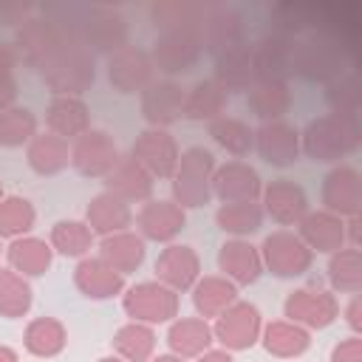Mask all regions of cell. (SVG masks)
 Instances as JSON below:
<instances>
[{
  "mask_svg": "<svg viewBox=\"0 0 362 362\" xmlns=\"http://www.w3.org/2000/svg\"><path fill=\"white\" fill-rule=\"evenodd\" d=\"M37 11L54 23H59L65 31H71L90 54H116L127 45V20L107 6L96 3H45L37 6Z\"/></svg>",
  "mask_w": 362,
  "mask_h": 362,
  "instance_id": "6da1fadb",
  "label": "cell"
},
{
  "mask_svg": "<svg viewBox=\"0 0 362 362\" xmlns=\"http://www.w3.org/2000/svg\"><path fill=\"white\" fill-rule=\"evenodd\" d=\"M348 65H351V45L325 28H314L297 37L294 42L291 74H297L305 82L328 85L345 71H351Z\"/></svg>",
  "mask_w": 362,
  "mask_h": 362,
  "instance_id": "7a4b0ae2",
  "label": "cell"
},
{
  "mask_svg": "<svg viewBox=\"0 0 362 362\" xmlns=\"http://www.w3.org/2000/svg\"><path fill=\"white\" fill-rule=\"evenodd\" d=\"M51 96H82L96 79V54H90L71 31L37 68Z\"/></svg>",
  "mask_w": 362,
  "mask_h": 362,
  "instance_id": "3957f363",
  "label": "cell"
},
{
  "mask_svg": "<svg viewBox=\"0 0 362 362\" xmlns=\"http://www.w3.org/2000/svg\"><path fill=\"white\" fill-rule=\"evenodd\" d=\"M362 141V124L354 116L325 113L305 124L300 133V153H305L317 164H339V158L351 156Z\"/></svg>",
  "mask_w": 362,
  "mask_h": 362,
  "instance_id": "277c9868",
  "label": "cell"
},
{
  "mask_svg": "<svg viewBox=\"0 0 362 362\" xmlns=\"http://www.w3.org/2000/svg\"><path fill=\"white\" fill-rule=\"evenodd\" d=\"M215 156L206 147H187L178 158V167L173 173V201L181 209H198L212 201V173H215Z\"/></svg>",
  "mask_w": 362,
  "mask_h": 362,
  "instance_id": "5b68a950",
  "label": "cell"
},
{
  "mask_svg": "<svg viewBox=\"0 0 362 362\" xmlns=\"http://www.w3.org/2000/svg\"><path fill=\"white\" fill-rule=\"evenodd\" d=\"M122 308L133 322H144V325L173 322L181 308V294L158 280H144L122 291Z\"/></svg>",
  "mask_w": 362,
  "mask_h": 362,
  "instance_id": "8992f818",
  "label": "cell"
},
{
  "mask_svg": "<svg viewBox=\"0 0 362 362\" xmlns=\"http://www.w3.org/2000/svg\"><path fill=\"white\" fill-rule=\"evenodd\" d=\"M260 331H263V317L260 308L249 300H235L223 314L215 317L212 322V337L215 342L235 354V351H249L252 345L260 342Z\"/></svg>",
  "mask_w": 362,
  "mask_h": 362,
  "instance_id": "52a82bcc",
  "label": "cell"
},
{
  "mask_svg": "<svg viewBox=\"0 0 362 362\" xmlns=\"http://www.w3.org/2000/svg\"><path fill=\"white\" fill-rule=\"evenodd\" d=\"M257 249H260L263 272H272L274 277H300L314 263V252L291 229H274L272 235L263 238Z\"/></svg>",
  "mask_w": 362,
  "mask_h": 362,
  "instance_id": "ba28073f",
  "label": "cell"
},
{
  "mask_svg": "<svg viewBox=\"0 0 362 362\" xmlns=\"http://www.w3.org/2000/svg\"><path fill=\"white\" fill-rule=\"evenodd\" d=\"M283 314L288 322H297L305 331H320V328H328L339 317V300L331 288L300 286L288 291L283 303Z\"/></svg>",
  "mask_w": 362,
  "mask_h": 362,
  "instance_id": "9c48e42d",
  "label": "cell"
},
{
  "mask_svg": "<svg viewBox=\"0 0 362 362\" xmlns=\"http://www.w3.org/2000/svg\"><path fill=\"white\" fill-rule=\"evenodd\" d=\"M119 158V144L107 130L90 127L71 141V167L88 178H105Z\"/></svg>",
  "mask_w": 362,
  "mask_h": 362,
  "instance_id": "30bf717a",
  "label": "cell"
},
{
  "mask_svg": "<svg viewBox=\"0 0 362 362\" xmlns=\"http://www.w3.org/2000/svg\"><path fill=\"white\" fill-rule=\"evenodd\" d=\"M153 79L156 65L150 59V51L127 42L124 48L107 57V82L116 93H141Z\"/></svg>",
  "mask_w": 362,
  "mask_h": 362,
  "instance_id": "8fae6325",
  "label": "cell"
},
{
  "mask_svg": "<svg viewBox=\"0 0 362 362\" xmlns=\"http://www.w3.org/2000/svg\"><path fill=\"white\" fill-rule=\"evenodd\" d=\"M320 201L325 212L339 218H356L362 212V175L351 164H337L325 173L320 187Z\"/></svg>",
  "mask_w": 362,
  "mask_h": 362,
  "instance_id": "7c38bea8",
  "label": "cell"
},
{
  "mask_svg": "<svg viewBox=\"0 0 362 362\" xmlns=\"http://www.w3.org/2000/svg\"><path fill=\"white\" fill-rule=\"evenodd\" d=\"M204 48L195 31H158L153 48H150V59L156 65V71L175 76V74H187L195 68V62L201 59Z\"/></svg>",
  "mask_w": 362,
  "mask_h": 362,
  "instance_id": "4fadbf2b",
  "label": "cell"
},
{
  "mask_svg": "<svg viewBox=\"0 0 362 362\" xmlns=\"http://www.w3.org/2000/svg\"><path fill=\"white\" fill-rule=\"evenodd\" d=\"M130 156L153 175V178H173L178 158H181V147L175 141V136L170 130L161 127H147L136 136Z\"/></svg>",
  "mask_w": 362,
  "mask_h": 362,
  "instance_id": "5bb4252c",
  "label": "cell"
},
{
  "mask_svg": "<svg viewBox=\"0 0 362 362\" xmlns=\"http://www.w3.org/2000/svg\"><path fill=\"white\" fill-rule=\"evenodd\" d=\"M294 37L269 31L252 42L255 82H288L294 62Z\"/></svg>",
  "mask_w": 362,
  "mask_h": 362,
  "instance_id": "9a60e30c",
  "label": "cell"
},
{
  "mask_svg": "<svg viewBox=\"0 0 362 362\" xmlns=\"http://www.w3.org/2000/svg\"><path fill=\"white\" fill-rule=\"evenodd\" d=\"M263 192V178L260 173L240 161L232 158L226 164H218L212 173V198L221 204H235V201H260Z\"/></svg>",
  "mask_w": 362,
  "mask_h": 362,
  "instance_id": "2e32d148",
  "label": "cell"
},
{
  "mask_svg": "<svg viewBox=\"0 0 362 362\" xmlns=\"http://www.w3.org/2000/svg\"><path fill=\"white\" fill-rule=\"evenodd\" d=\"M184 93L187 90L175 79H153L139 93V107H141V119L147 122V127L167 130L173 122H178L184 110Z\"/></svg>",
  "mask_w": 362,
  "mask_h": 362,
  "instance_id": "e0dca14e",
  "label": "cell"
},
{
  "mask_svg": "<svg viewBox=\"0 0 362 362\" xmlns=\"http://www.w3.org/2000/svg\"><path fill=\"white\" fill-rule=\"evenodd\" d=\"M263 215H269L280 226H297L300 218L308 212V195L294 178H274L263 184L260 192Z\"/></svg>",
  "mask_w": 362,
  "mask_h": 362,
  "instance_id": "ac0fdd59",
  "label": "cell"
},
{
  "mask_svg": "<svg viewBox=\"0 0 362 362\" xmlns=\"http://www.w3.org/2000/svg\"><path fill=\"white\" fill-rule=\"evenodd\" d=\"M153 269H156V280L158 283H164L167 288L181 294V291H189L198 283V277H201V257L187 243H167L158 252Z\"/></svg>",
  "mask_w": 362,
  "mask_h": 362,
  "instance_id": "d6986e66",
  "label": "cell"
},
{
  "mask_svg": "<svg viewBox=\"0 0 362 362\" xmlns=\"http://www.w3.org/2000/svg\"><path fill=\"white\" fill-rule=\"evenodd\" d=\"M198 40H201V48L215 59L218 54H223V51L238 48L240 42H246L243 17L235 8H229V6L212 3L209 14L204 17V23L198 28Z\"/></svg>",
  "mask_w": 362,
  "mask_h": 362,
  "instance_id": "ffe728a7",
  "label": "cell"
},
{
  "mask_svg": "<svg viewBox=\"0 0 362 362\" xmlns=\"http://www.w3.org/2000/svg\"><path fill=\"white\" fill-rule=\"evenodd\" d=\"M139 235L153 243H173L184 226H187V209H181L175 201H144L136 215Z\"/></svg>",
  "mask_w": 362,
  "mask_h": 362,
  "instance_id": "44dd1931",
  "label": "cell"
},
{
  "mask_svg": "<svg viewBox=\"0 0 362 362\" xmlns=\"http://www.w3.org/2000/svg\"><path fill=\"white\" fill-rule=\"evenodd\" d=\"M255 150L272 167H291L300 158V130H294L283 119L260 122V127L255 130Z\"/></svg>",
  "mask_w": 362,
  "mask_h": 362,
  "instance_id": "7402d4cb",
  "label": "cell"
},
{
  "mask_svg": "<svg viewBox=\"0 0 362 362\" xmlns=\"http://www.w3.org/2000/svg\"><path fill=\"white\" fill-rule=\"evenodd\" d=\"M218 269L235 286H252L263 274L260 249L249 238H229L218 249Z\"/></svg>",
  "mask_w": 362,
  "mask_h": 362,
  "instance_id": "603a6c76",
  "label": "cell"
},
{
  "mask_svg": "<svg viewBox=\"0 0 362 362\" xmlns=\"http://www.w3.org/2000/svg\"><path fill=\"white\" fill-rule=\"evenodd\" d=\"M156 178L127 153L116 161V167L105 175V192L122 198L124 204H144L153 198Z\"/></svg>",
  "mask_w": 362,
  "mask_h": 362,
  "instance_id": "cb8c5ba5",
  "label": "cell"
},
{
  "mask_svg": "<svg viewBox=\"0 0 362 362\" xmlns=\"http://www.w3.org/2000/svg\"><path fill=\"white\" fill-rule=\"evenodd\" d=\"M297 235L311 252H320V255H334L337 249L348 246L345 243V218L325 212V209H314V212L308 209L297 223Z\"/></svg>",
  "mask_w": 362,
  "mask_h": 362,
  "instance_id": "d4e9b609",
  "label": "cell"
},
{
  "mask_svg": "<svg viewBox=\"0 0 362 362\" xmlns=\"http://www.w3.org/2000/svg\"><path fill=\"white\" fill-rule=\"evenodd\" d=\"M74 286L88 300H110L124 291V274H119L110 263L96 257H82L74 269Z\"/></svg>",
  "mask_w": 362,
  "mask_h": 362,
  "instance_id": "484cf974",
  "label": "cell"
},
{
  "mask_svg": "<svg viewBox=\"0 0 362 362\" xmlns=\"http://www.w3.org/2000/svg\"><path fill=\"white\" fill-rule=\"evenodd\" d=\"M45 127L65 141L90 130V107L82 96H51L45 105Z\"/></svg>",
  "mask_w": 362,
  "mask_h": 362,
  "instance_id": "4316f807",
  "label": "cell"
},
{
  "mask_svg": "<svg viewBox=\"0 0 362 362\" xmlns=\"http://www.w3.org/2000/svg\"><path fill=\"white\" fill-rule=\"evenodd\" d=\"M215 342L212 322L204 317H175L167 328V345L170 354L181 359H198L204 351H209Z\"/></svg>",
  "mask_w": 362,
  "mask_h": 362,
  "instance_id": "83f0119b",
  "label": "cell"
},
{
  "mask_svg": "<svg viewBox=\"0 0 362 362\" xmlns=\"http://www.w3.org/2000/svg\"><path fill=\"white\" fill-rule=\"evenodd\" d=\"M212 3L201 0H161L150 6V20L158 31H195L209 14Z\"/></svg>",
  "mask_w": 362,
  "mask_h": 362,
  "instance_id": "f1b7e54d",
  "label": "cell"
},
{
  "mask_svg": "<svg viewBox=\"0 0 362 362\" xmlns=\"http://www.w3.org/2000/svg\"><path fill=\"white\" fill-rule=\"evenodd\" d=\"M212 79L226 90H249L255 85V62H252V42H240L238 48H229L215 57Z\"/></svg>",
  "mask_w": 362,
  "mask_h": 362,
  "instance_id": "f546056e",
  "label": "cell"
},
{
  "mask_svg": "<svg viewBox=\"0 0 362 362\" xmlns=\"http://www.w3.org/2000/svg\"><path fill=\"white\" fill-rule=\"evenodd\" d=\"M85 223L90 226L93 235L107 238V235H116V232H124L133 226V209L122 198L102 189L99 195L90 198V204L85 209Z\"/></svg>",
  "mask_w": 362,
  "mask_h": 362,
  "instance_id": "4dcf8cb0",
  "label": "cell"
},
{
  "mask_svg": "<svg viewBox=\"0 0 362 362\" xmlns=\"http://www.w3.org/2000/svg\"><path fill=\"white\" fill-rule=\"evenodd\" d=\"M6 260H8V269H14L17 274H23V277H40V274H45L51 269L54 249H51V243L45 238L23 235V238L8 240Z\"/></svg>",
  "mask_w": 362,
  "mask_h": 362,
  "instance_id": "1f68e13d",
  "label": "cell"
},
{
  "mask_svg": "<svg viewBox=\"0 0 362 362\" xmlns=\"http://www.w3.org/2000/svg\"><path fill=\"white\" fill-rule=\"evenodd\" d=\"M99 257L105 263H110L119 274H133L144 257H147V240L139 235V232H116V235H107L99 240Z\"/></svg>",
  "mask_w": 362,
  "mask_h": 362,
  "instance_id": "d6a6232c",
  "label": "cell"
},
{
  "mask_svg": "<svg viewBox=\"0 0 362 362\" xmlns=\"http://www.w3.org/2000/svg\"><path fill=\"white\" fill-rule=\"evenodd\" d=\"M260 345L266 348V354L277 359H294L311 348V331L288 320H272V322H263Z\"/></svg>",
  "mask_w": 362,
  "mask_h": 362,
  "instance_id": "836d02e7",
  "label": "cell"
},
{
  "mask_svg": "<svg viewBox=\"0 0 362 362\" xmlns=\"http://www.w3.org/2000/svg\"><path fill=\"white\" fill-rule=\"evenodd\" d=\"M25 161L37 175H57L71 164V144L57 133L42 130L25 144Z\"/></svg>",
  "mask_w": 362,
  "mask_h": 362,
  "instance_id": "e575fe53",
  "label": "cell"
},
{
  "mask_svg": "<svg viewBox=\"0 0 362 362\" xmlns=\"http://www.w3.org/2000/svg\"><path fill=\"white\" fill-rule=\"evenodd\" d=\"M189 291H192V305H195L198 317H204V320H215L235 300H240L238 286L232 280H226L223 274H201Z\"/></svg>",
  "mask_w": 362,
  "mask_h": 362,
  "instance_id": "d590c367",
  "label": "cell"
},
{
  "mask_svg": "<svg viewBox=\"0 0 362 362\" xmlns=\"http://www.w3.org/2000/svg\"><path fill=\"white\" fill-rule=\"evenodd\" d=\"M229 105V93L209 76V79H198L187 93H184V110L181 116L189 122H212L218 116H223Z\"/></svg>",
  "mask_w": 362,
  "mask_h": 362,
  "instance_id": "8d00e7d4",
  "label": "cell"
},
{
  "mask_svg": "<svg viewBox=\"0 0 362 362\" xmlns=\"http://www.w3.org/2000/svg\"><path fill=\"white\" fill-rule=\"evenodd\" d=\"M23 345L31 356L54 359L68 345V328L57 317H34L23 331Z\"/></svg>",
  "mask_w": 362,
  "mask_h": 362,
  "instance_id": "74e56055",
  "label": "cell"
},
{
  "mask_svg": "<svg viewBox=\"0 0 362 362\" xmlns=\"http://www.w3.org/2000/svg\"><path fill=\"white\" fill-rule=\"evenodd\" d=\"M246 105L252 116L260 122H277L288 113L291 107V90L288 82H255L246 90Z\"/></svg>",
  "mask_w": 362,
  "mask_h": 362,
  "instance_id": "f35d334b",
  "label": "cell"
},
{
  "mask_svg": "<svg viewBox=\"0 0 362 362\" xmlns=\"http://www.w3.org/2000/svg\"><path fill=\"white\" fill-rule=\"evenodd\" d=\"M206 130H209V139L235 158H243L255 150V127H249V122H243L238 116L223 113V116L212 119L206 124Z\"/></svg>",
  "mask_w": 362,
  "mask_h": 362,
  "instance_id": "ab89813d",
  "label": "cell"
},
{
  "mask_svg": "<svg viewBox=\"0 0 362 362\" xmlns=\"http://www.w3.org/2000/svg\"><path fill=\"white\" fill-rule=\"evenodd\" d=\"M110 345H113V354L122 356L124 362H150L156 354V331H153V325L127 320L113 334Z\"/></svg>",
  "mask_w": 362,
  "mask_h": 362,
  "instance_id": "60d3db41",
  "label": "cell"
},
{
  "mask_svg": "<svg viewBox=\"0 0 362 362\" xmlns=\"http://www.w3.org/2000/svg\"><path fill=\"white\" fill-rule=\"evenodd\" d=\"M328 283L337 294H359L362 291V252L359 246H342L328 255Z\"/></svg>",
  "mask_w": 362,
  "mask_h": 362,
  "instance_id": "b9f144b4",
  "label": "cell"
},
{
  "mask_svg": "<svg viewBox=\"0 0 362 362\" xmlns=\"http://www.w3.org/2000/svg\"><path fill=\"white\" fill-rule=\"evenodd\" d=\"M93 240H96V235L90 232V226L85 221H57L48 232V243H51L54 255L76 257V260L90 255Z\"/></svg>",
  "mask_w": 362,
  "mask_h": 362,
  "instance_id": "7bdbcfd3",
  "label": "cell"
},
{
  "mask_svg": "<svg viewBox=\"0 0 362 362\" xmlns=\"http://www.w3.org/2000/svg\"><path fill=\"white\" fill-rule=\"evenodd\" d=\"M263 206L257 201H235V204H221L215 212V223L232 235V238H249L260 232L263 226Z\"/></svg>",
  "mask_w": 362,
  "mask_h": 362,
  "instance_id": "ee69618b",
  "label": "cell"
},
{
  "mask_svg": "<svg viewBox=\"0 0 362 362\" xmlns=\"http://www.w3.org/2000/svg\"><path fill=\"white\" fill-rule=\"evenodd\" d=\"M34 291L28 277L17 274L8 266H0V317L6 320H20L31 311Z\"/></svg>",
  "mask_w": 362,
  "mask_h": 362,
  "instance_id": "f6af8a7d",
  "label": "cell"
},
{
  "mask_svg": "<svg viewBox=\"0 0 362 362\" xmlns=\"http://www.w3.org/2000/svg\"><path fill=\"white\" fill-rule=\"evenodd\" d=\"M37 223V209L28 198L23 195H3L0 201V240L8 238H23V235H31Z\"/></svg>",
  "mask_w": 362,
  "mask_h": 362,
  "instance_id": "bcb514c9",
  "label": "cell"
},
{
  "mask_svg": "<svg viewBox=\"0 0 362 362\" xmlns=\"http://www.w3.org/2000/svg\"><path fill=\"white\" fill-rule=\"evenodd\" d=\"M40 133V122L34 110L14 105L0 110V147H23Z\"/></svg>",
  "mask_w": 362,
  "mask_h": 362,
  "instance_id": "7dc6e473",
  "label": "cell"
},
{
  "mask_svg": "<svg viewBox=\"0 0 362 362\" xmlns=\"http://www.w3.org/2000/svg\"><path fill=\"white\" fill-rule=\"evenodd\" d=\"M325 102L331 105V113L337 116H354L359 119L362 110V85L354 71H345L334 82L325 85Z\"/></svg>",
  "mask_w": 362,
  "mask_h": 362,
  "instance_id": "c3c4849f",
  "label": "cell"
},
{
  "mask_svg": "<svg viewBox=\"0 0 362 362\" xmlns=\"http://www.w3.org/2000/svg\"><path fill=\"white\" fill-rule=\"evenodd\" d=\"M269 23H272V31L297 40V37H303V34H308L314 28V6H305V3H277L269 11Z\"/></svg>",
  "mask_w": 362,
  "mask_h": 362,
  "instance_id": "681fc988",
  "label": "cell"
},
{
  "mask_svg": "<svg viewBox=\"0 0 362 362\" xmlns=\"http://www.w3.org/2000/svg\"><path fill=\"white\" fill-rule=\"evenodd\" d=\"M17 62L20 57L14 42H0V110L17 105V76H14Z\"/></svg>",
  "mask_w": 362,
  "mask_h": 362,
  "instance_id": "f907efd6",
  "label": "cell"
},
{
  "mask_svg": "<svg viewBox=\"0 0 362 362\" xmlns=\"http://www.w3.org/2000/svg\"><path fill=\"white\" fill-rule=\"evenodd\" d=\"M37 14L34 3H23V0H0V25H23L25 20H31Z\"/></svg>",
  "mask_w": 362,
  "mask_h": 362,
  "instance_id": "816d5d0a",
  "label": "cell"
},
{
  "mask_svg": "<svg viewBox=\"0 0 362 362\" xmlns=\"http://www.w3.org/2000/svg\"><path fill=\"white\" fill-rule=\"evenodd\" d=\"M328 362H362V339L359 334H348L331 348Z\"/></svg>",
  "mask_w": 362,
  "mask_h": 362,
  "instance_id": "f5cc1de1",
  "label": "cell"
},
{
  "mask_svg": "<svg viewBox=\"0 0 362 362\" xmlns=\"http://www.w3.org/2000/svg\"><path fill=\"white\" fill-rule=\"evenodd\" d=\"M345 322L351 325V334H359L362 328V297L351 294V303L345 305Z\"/></svg>",
  "mask_w": 362,
  "mask_h": 362,
  "instance_id": "db71d44e",
  "label": "cell"
},
{
  "mask_svg": "<svg viewBox=\"0 0 362 362\" xmlns=\"http://www.w3.org/2000/svg\"><path fill=\"white\" fill-rule=\"evenodd\" d=\"M195 362H235V356H232L229 351H223V348H209V351H204Z\"/></svg>",
  "mask_w": 362,
  "mask_h": 362,
  "instance_id": "11a10c76",
  "label": "cell"
},
{
  "mask_svg": "<svg viewBox=\"0 0 362 362\" xmlns=\"http://www.w3.org/2000/svg\"><path fill=\"white\" fill-rule=\"evenodd\" d=\"M0 362H20V354L11 345H0Z\"/></svg>",
  "mask_w": 362,
  "mask_h": 362,
  "instance_id": "9f6ffc18",
  "label": "cell"
},
{
  "mask_svg": "<svg viewBox=\"0 0 362 362\" xmlns=\"http://www.w3.org/2000/svg\"><path fill=\"white\" fill-rule=\"evenodd\" d=\"M150 362H187V359H181V356H175V354H158V356H153Z\"/></svg>",
  "mask_w": 362,
  "mask_h": 362,
  "instance_id": "6f0895ef",
  "label": "cell"
},
{
  "mask_svg": "<svg viewBox=\"0 0 362 362\" xmlns=\"http://www.w3.org/2000/svg\"><path fill=\"white\" fill-rule=\"evenodd\" d=\"M96 362H124V359L116 356V354H110V356H102V359H96Z\"/></svg>",
  "mask_w": 362,
  "mask_h": 362,
  "instance_id": "680465c9",
  "label": "cell"
},
{
  "mask_svg": "<svg viewBox=\"0 0 362 362\" xmlns=\"http://www.w3.org/2000/svg\"><path fill=\"white\" fill-rule=\"evenodd\" d=\"M0 255H6V246H3V240H0Z\"/></svg>",
  "mask_w": 362,
  "mask_h": 362,
  "instance_id": "91938a15",
  "label": "cell"
},
{
  "mask_svg": "<svg viewBox=\"0 0 362 362\" xmlns=\"http://www.w3.org/2000/svg\"><path fill=\"white\" fill-rule=\"evenodd\" d=\"M3 195H6V192H3V184H0V201H3Z\"/></svg>",
  "mask_w": 362,
  "mask_h": 362,
  "instance_id": "94428289",
  "label": "cell"
}]
</instances>
